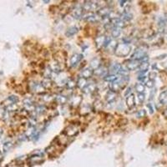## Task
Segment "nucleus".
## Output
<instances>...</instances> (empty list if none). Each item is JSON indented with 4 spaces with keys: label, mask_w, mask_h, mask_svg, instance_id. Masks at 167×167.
Masks as SVG:
<instances>
[{
    "label": "nucleus",
    "mask_w": 167,
    "mask_h": 167,
    "mask_svg": "<svg viewBox=\"0 0 167 167\" xmlns=\"http://www.w3.org/2000/svg\"><path fill=\"white\" fill-rule=\"evenodd\" d=\"M130 51H131V47L129 44L122 43V44H118L114 50V53L118 57H125L130 53Z\"/></svg>",
    "instance_id": "nucleus-1"
},
{
    "label": "nucleus",
    "mask_w": 167,
    "mask_h": 167,
    "mask_svg": "<svg viewBox=\"0 0 167 167\" xmlns=\"http://www.w3.org/2000/svg\"><path fill=\"white\" fill-rule=\"evenodd\" d=\"M145 56H146L145 50V49H138L135 50V53L132 54L131 59L138 60V61L141 62Z\"/></svg>",
    "instance_id": "nucleus-2"
},
{
    "label": "nucleus",
    "mask_w": 167,
    "mask_h": 167,
    "mask_svg": "<svg viewBox=\"0 0 167 167\" xmlns=\"http://www.w3.org/2000/svg\"><path fill=\"white\" fill-rule=\"evenodd\" d=\"M83 59V54L81 53H74L71 56L70 60V67H75L79 62Z\"/></svg>",
    "instance_id": "nucleus-3"
},
{
    "label": "nucleus",
    "mask_w": 167,
    "mask_h": 167,
    "mask_svg": "<svg viewBox=\"0 0 167 167\" xmlns=\"http://www.w3.org/2000/svg\"><path fill=\"white\" fill-rule=\"evenodd\" d=\"M30 89L32 91L38 93V94H42L44 93L45 89L43 87V85L39 83H36V82H31L30 83Z\"/></svg>",
    "instance_id": "nucleus-4"
},
{
    "label": "nucleus",
    "mask_w": 167,
    "mask_h": 167,
    "mask_svg": "<svg viewBox=\"0 0 167 167\" xmlns=\"http://www.w3.org/2000/svg\"><path fill=\"white\" fill-rule=\"evenodd\" d=\"M83 13H84V9L80 4H77L72 10V15L75 18H81L83 16Z\"/></svg>",
    "instance_id": "nucleus-5"
},
{
    "label": "nucleus",
    "mask_w": 167,
    "mask_h": 167,
    "mask_svg": "<svg viewBox=\"0 0 167 167\" xmlns=\"http://www.w3.org/2000/svg\"><path fill=\"white\" fill-rule=\"evenodd\" d=\"M141 64V62L138 60H134V59H130L129 61H126V64L125 67L128 70H135L139 68Z\"/></svg>",
    "instance_id": "nucleus-6"
},
{
    "label": "nucleus",
    "mask_w": 167,
    "mask_h": 167,
    "mask_svg": "<svg viewBox=\"0 0 167 167\" xmlns=\"http://www.w3.org/2000/svg\"><path fill=\"white\" fill-rule=\"evenodd\" d=\"M110 11L111 10L109 9V8H100L99 9H98L97 15L99 18H107L110 15Z\"/></svg>",
    "instance_id": "nucleus-7"
},
{
    "label": "nucleus",
    "mask_w": 167,
    "mask_h": 167,
    "mask_svg": "<svg viewBox=\"0 0 167 167\" xmlns=\"http://www.w3.org/2000/svg\"><path fill=\"white\" fill-rule=\"evenodd\" d=\"M84 19H85L86 21L88 22H91V23H95L97 22L99 19V17L97 15V14H86L84 15Z\"/></svg>",
    "instance_id": "nucleus-8"
},
{
    "label": "nucleus",
    "mask_w": 167,
    "mask_h": 167,
    "mask_svg": "<svg viewBox=\"0 0 167 167\" xmlns=\"http://www.w3.org/2000/svg\"><path fill=\"white\" fill-rule=\"evenodd\" d=\"M93 74H94V70L90 68H87L81 72V77L85 79L90 78Z\"/></svg>",
    "instance_id": "nucleus-9"
},
{
    "label": "nucleus",
    "mask_w": 167,
    "mask_h": 167,
    "mask_svg": "<svg viewBox=\"0 0 167 167\" xmlns=\"http://www.w3.org/2000/svg\"><path fill=\"white\" fill-rule=\"evenodd\" d=\"M126 105L129 108H133L135 105V97L133 94L130 95L126 98Z\"/></svg>",
    "instance_id": "nucleus-10"
},
{
    "label": "nucleus",
    "mask_w": 167,
    "mask_h": 167,
    "mask_svg": "<svg viewBox=\"0 0 167 167\" xmlns=\"http://www.w3.org/2000/svg\"><path fill=\"white\" fill-rule=\"evenodd\" d=\"M149 63L148 62H143V63H141V64H140V66H139V70H140V72H139V74H145L147 70H148V69H149Z\"/></svg>",
    "instance_id": "nucleus-11"
},
{
    "label": "nucleus",
    "mask_w": 167,
    "mask_h": 167,
    "mask_svg": "<svg viewBox=\"0 0 167 167\" xmlns=\"http://www.w3.org/2000/svg\"><path fill=\"white\" fill-rule=\"evenodd\" d=\"M79 31V28L77 27H70L69 28L66 32H65V35L67 37H71V36H74V34H76Z\"/></svg>",
    "instance_id": "nucleus-12"
},
{
    "label": "nucleus",
    "mask_w": 167,
    "mask_h": 167,
    "mask_svg": "<svg viewBox=\"0 0 167 167\" xmlns=\"http://www.w3.org/2000/svg\"><path fill=\"white\" fill-rule=\"evenodd\" d=\"M116 99V93L113 92V91H110L105 96L106 101L108 103H113Z\"/></svg>",
    "instance_id": "nucleus-13"
},
{
    "label": "nucleus",
    "mask_w": 167,
    "mask_h": 167,
    "mask_svg": "<svg viewBox=\"0 0 167 167\" xmlns=\"http://www.w3.org/2000/svg\"><path fill=\"white\" fill-rule=\"evenodd\" d=\"M121 65L118 63H114L111 66H110V72L112 73V74H119V72L121 69Z\"/></svg>",
    "instance_id": "nucleus-14"
},
{
    "label": "nucleus",
    "mask_w": 167,
    "mask_h": 167,
    "mask_svg": "<svg viewBox=\"0 0 167 167\" xmlns=\"http://www.w3.org/2000/svg\"><path fill=\"white\" fill-rule=\"evenodd\" d=\"M66 134L68 135H70V136H73V135H74L75 134H77V132H78V129L74 126V125H70V126H69L67 129H66Z\"/></svg>",
    "instance_id": "nucleus-15"
},
{
    "label": "nucleus",
    "mask_w": 167,
    "mask_h": 167,
    "mask_svg": "<svg viewBox=\"0 0 167 167\" xmlns=\"http://www.w3.org/2000/svg\"><path fill=\"white\" fill-rule=\"evenodd\" d=\"M105 37L103 35L98 36L95 39V43H96V46L98 49H100L101 47L104 46V42H105Z\"/></svg>",
    "instance_id": "nucleus-16"
},
{
    "label": "nucleus",
    "mask_w": 167,
    "mask_h": 167,
    "mask_svg": "<svg viewBox=\"0 0 167 167\" xmlns=\"http://www.w3.org/2000/svg\"><path fill=\"white\" fill-rule=\"evenodd\" d=\"M87 80L85 79H84V78H82V77H79V79H78V81H77V85H78V87L80 89H83L85 88L86 86H87Z\"/></svg>",
    "instance_id": "nucleus-17"
},
{
    "label": "nucleus",
    "mask_w": 167,
    "mask_h": 167,
    "mask_svg": "<svg viewBox=\"0 0 167 167\" xmlns=\"http://www.w3.org/2000/svg\"><path fill=\"white\" fill-rule=\"evenodd\" d=\"M119 79V77L117 76V75H115V74H110V75H106L105 77L104 78V79L107 81V82H112V83H114L115 82L117 79Z\"/></svg>",
    "instance_id": "nucleus-18"
},
{
    "label": "nucleus",
    "mask_w": 167,
    "mask_h": 167,
    "mask_svg": "<svg viewBox=\"0 0 167 167\" xmlns=\"http://www.w3.org/2000/svg\"><path fill=\"white\" fill-rule=\"evenodd\" d=\"M95 85H91V84H89V85H87V86L85 87V88L83 89V91L85 93V94H88V93H91V92H93V91H95Z\"/></svg>",
    "instance_id": "nucleus-19"
},
{
    "label": "nucleus",
    "mask_w": 167,
    "mask_h": 167,
    "mask_svg": "<svg viewBox=\"0 0 167 167\" xmlns=\"http://www.w3.org/2000/svg\"><path fill=\"white\" fill-rule=\"evenodd\" d=\"M99 64H100L99 59H92L91 62H90L91 69H92V70H93V69H95V70L98 69V68L99 67Z\"/></svg>",
    "instance_id": "nucleus-20"
},
{
    "label": "nucleus",
    "mask_w": 167,
    "mask_h": 167,
    "mask_svg": "<svg viewBox=\"0 0 167 167\" xmlns=\"http://www.w3.org/2000/svg\"><path fill=\"white\" fill-rule=\"evenodd\" d=\"M145 85L141 83H138L135 85V90L137 91L138 94H143L145 91Z\"/></svg>",
    "instance_id": "nucleus-21"
},
{
    "label": "nucleus",
    "mask_w": 167,
    "mask_h": 167,
    "mask_svg": "<svg viewBox=\"0 0 167 167\" xmlns=\"http://www.w3.org/2000/svg\"><path fill=\"white\" fill-rule=\"evenodd\" d=\"M68 99L67 97L64 96V95H58L56 97V101L59 103V104H61V105H64L67 102Z\"/></svg>",
    "instance_id": "nucleus-22"
},
{
    "label": "nucleus",
    "mask_w": 167,
    "mask_h": 167,
    "mask_svg": "<svg viewBox=\"0 0 167 167\" xmlns=\"http://www.w3.org/2000/svg\"><path fill=\"white\" fill-rule=\"evenodd\" d=\"M121 34V28H112V31H111V34L114 38H117Z\"/></svg>",
    "instance_id": "nucleus-23"
},
{
    "label": "nucleus",
    "mask_w": 167,
    "mask_h": 167,
    "mask_svg": "<svg viewBox=\"0 0 167 167\" xmlns=\"http://www.w3.org/2000/svg\"><path fill=\"white\" fill-rule=\"evenodd\" d=\"M105 73V69L102 68V67H99L95 70L94 71V74H96L98 76H102L104 75V74Z\"/></svg>",
    "instance_id": "nucleus-24"
},
{
    "label": "nucleus",
    "mask_w": 167,
    "mask_h": 167,
    "mask_svg": "<svg viewBox=\"0 0 167 167\" xmlns=\"http://www.w3.org/2000/svg\"><path fill=\"white\" fill-rule=\"evenodd\" d=\"M6 101H9L10 102V105H13V104H15V103H17L18 101V98L17 96H15V95H11V96H9L7 99H6Z\"/></svg>",
    "instance_id": "nucleus-25"
},
{
    "label": "nucleus",
    "mask_w": 167,
    "mask_h": 167,
    "mask_svg": "<svg viewBox=\"0 0 167 167\" xmlns=\"http://www.w3.org/2000/svg\"><path fill=\"white\" fill-rule=\"evenodd\" d=\"M131 18H132L131 14H130V13H128V12H125L123 15H122L121 19L124 22V21H130V20H131Z\"/></svg>",
    "instance_id": "nucleus-26"
},
{
    "label": "nucleus",
    "mask_w": 167,
    "mask_h": 167,
    "mask_svg": "<svg viewBox=\"0 0 167 167\" xmlns=\"http://www.w3.org/2000/svg\"><path fill=\"white\" fill-rule=\"evenodd\" d=\"M45 110H46V108L44 105H39L35 109V111L37 114H42L44 113Z\"/></svg>",
    "instance_id": "nucleus-27"
},
{
    "label": "nucleus",
    "mask_w": 167,
    "mask_h": 167,
    "mask_svg": "<svg viewBox=\"0 0 167 167\" xmlns=\"http://www.w3.org/2000/svg\"><path fill=\"white\" fill-rule=\"evenodd\" d=\"M41 85H43V87H44V89H48L51 86V82H50L49 79H45L44 81L42 82Z\"/></svg>",
    "instance_id": "nucleus-28"
},
{
    "label": "nucleus",
    "mask_w": 167,
    "mask_h": 167,
    "mask_svg": "<svg viewBox=\"0 0 167 167\" xmlns=\"http://www.w3.org/2000/svg\"><path fill=\"white\" fill-rule=\"evenodd\" d=\"M167 98V90L163 91L162 93H160V97H159V100L161 102H165V99Z\"/></svg>",
    "instance_id": "nucleus-29"
},
{
    "label": "nucleus",
    "mask_w": 167,
    "mask_h": 167,
    "mask_svg": "<svg viewBox=\"0 0 167 167\" xmlns=\"http://www.w3.org/2000/svg\"><path fill=\"white\" fill-rule=\"evenodd\" d=\"M11 147H12V143L11 142H6V143L3 144V149L4 152H7V151H9V149H10Z\"/></svg>",
    "instance_id": "nucleus-30"
},
{
    "label": "nucleus",
    "mask_w": 167,
    "mask_h": 167,
    "mask_svg": "<svg viewBox=\"0 0 167 167\" xmlns=\"http://www.w3.org/2000/svg\"><path fill=\"white\" fill-rule=\"evenodd\" d=\"M145 114H146V111L145 110H141L136 113V117L137 118H142V117H145Z\"/></svg>",
    "instance_id": "nucleus-31"
},
{
    "label": "nucleus",
    "mask_w": 167,
    "mask_h": 167,
    "mask_svg": "<svg viewBox=\"0 0 167 167\" xmlns=\"http://www.w3.org/2000/svg\"><path fill=\"white\" fill-rule=\"evenodd\" d=\"M117 45H118V44H117V42H116L115 40H111L110 44H109L110 49H112V50H114V51L115 50V49H116ZM109 46H108V47H109Z\"/></svg>",
    "instance_id": "nucleus-32"
},
{
    "label": "nucleus",
    "mask_w": 167,
    "mask_h": 167,
    "mask_svg": "<svg viewBox=\"0 0 167 167\" xmlns=\"http://www.w3.org/2000/svg\"><path fill=\"white\" fill-rule=\"evenodd\" d=\"M66 85H67V87L69 89H73L75 87L76 84H75V82L74 80H70V81H68L66 83Z\"/></svg>",
    "instance_id": "nucleus-33"
},
{
    "label": "nucleus",
    "mask_w": 167,
    "mask_h": 167,
    "mask_svg": "<svg viewBox=\"0 0 167 167\" xmlns=\"http://www.w3.org/2000/svg\"><path fill=\"white\" fill-rule=\"evenodd\" d=\"M111 38L110 37H105V42H104V46L103 47H105V48H108V46H109V44H110V42H111Z\"/></svg>",
    "instance_id": "nucleus-34"
},
{
    "label": "nucleus",
    "mask_w": 167,
    "mask_h": 167,
    "mask_svg": "<svg viewBox=\"0 0 167 167\" xmlns=\"http://www.w3.org/2000/svg\"><path fill=\"white\" fill-rule=\"evenodd\" d=\"M132 94V87H128V88L126 89V90L124 91V96H129L130 95H131Z\"/></svg>",
    "instance_id": "nucleus-35"
},
{
    "label": "nucleus",
    "mask_w": 167,
    "mask_h": 167,
    "mask_svg": "<svg viewBox=\"0 0 167 167\" xmlns=\"http://www.w3.org/2000/svg\"><path fill=\"white\" fill-rule=\"evenodd\" d=\"M145 85H146L148 88H152V87H154V80L148 79V81L145 83Z\"/></svg>",
    "instance_id": "nucleus-36"
},
{
    "label": "nucleus",
    "mask_w": 167,
    "mask_h": 167,
    "mask_svg": "<svg viewBox=\"0 0 167 167\" xmlns=\"http://www.w3.org/2000/svg\"><path fill=\"white\" fill-rule=\"evenodd\" d=\"M156 76H157V74H156V72H154V71H153V72L149 73V77L150 80H154V79L156 78Z\"/></svg>",
    "instance_id": "nucleus-37"
},
{
    "label": "nucleus",
    "mask_w": 167,
    "mask_h": 167,
    "mask_svg": "<svg viewBox=\"0 0 167 167\" xmlns=\"http://www.w3.org/2000/svg\"><path fill=\"white\" fill-rule=\"evenodd\" d=\"M138 99L140 100V102H144L145 99V95L144 94H138Z\"/></svg>",
    "instance_id": "nucleus-38"
},
{
    "label": "nucleus",
    "mask_w": 167,
    "mask_h": 167,
    "mask_svg": "<svg viewBox=\"0 0 167 167\" xmlns=\"http://www.w3.org/2000/svg\"><path fill=\"white\" fill-rule=\"evenodd\" d=\"M147 107L149 108V113H150V114H153V113H154V108H153L152 105H151V104H148V105H147Z\"/></svg>",
    "instance_id": "nucleus-39"
},
{
    "label": "nucleus",
    "mask_w": 167,
    "mask_h": 167,
    "mask_svg": "<svg viewBox=\"0 0 167 167\" xmlns=\"http://www.w3.org/2000/svg\"><path fill=\"white\" fill-rule=\"evenodd\" d=\"M119 3H120V6H125L126 5V3H128V1H119Z\"/></svg>",
    "instance_id": "nucleus-40"
},
{
    "label": "nucleus",
    "mask_w": 167,
    "mask_h": 167,
    "mask_svg": "<svg viewBox=\"0 0 167 167\" xmlns=\"http://www.w3.org/2000/svg\"><path fill=\"white\" fill-rule=\"evenodd\" d=\"M163 114H164V115H165L166 117H167V109L165 110V111H164V113H163Z\"/></svg>",
    "instance_id": "nucleus-41"
},
{
    "label": "nucleus",
    "mask_w": 167,
    "mask_h": 167,
    "mask_svg": "<svg viewBox=\"0 0 167 167\" xmlns=\"http://www.w3.org/2000/svg\"><path fill=\"white\" fill-rule=\"evenodd\" d=\"M2 134H3V130L0 129V137H1V135H2Z\"/></svg>",
    "instance_id": "nucleus-42"
},
{
    "label": "nucleus",
    "mask_w": 167,
    "mask_h": 167,
    "mask_svg": "<svg viewBox=\"0 0 167 167\" xmlns=\"http://www.w3.org/2000/svg\"><path fill=\"white\" fill-rule=\"evenodd\" d=\"M2 159H3V157H2V155H0V161L2 160Z\"/></svg>",
    "instance_id": "nucleus-43"
}]
</instances>
